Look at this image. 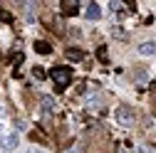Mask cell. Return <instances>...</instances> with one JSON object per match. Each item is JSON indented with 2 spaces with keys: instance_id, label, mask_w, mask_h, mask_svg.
I'll list each match as a JSON object with an SVG mask.
<instances>
[{
  "instance_id": "cell-6",
  "label": "cell",
  "mask_w": 156,
  "mask_h": 153,
  "mask_svg": "<svg viewBox=\"0 0 156 153\" xmlns=\"http://www.w3.org/2000/svg\"><path fill=\"white\" fill-rule=\"evenodd\" d=\"M60 8H62L65 15H77V12H80V5H77V0H62Z\"/></svg>"
},
{
  "instance_id": "cell-1",
  "label": "cell",
  "mask_w": 156,
  "mask_h": 153,
  "mask_svg": "<svg viewBox=\"0 0 156 153\" xmlns=\"http://www.w3.org/2000/svg\"><path fill=\"white\" fill-rule=\"evenodd\" d=\"M50 76H52V82L57 84V89H65L72 82V67H52Z\"/></svg>"
},
{
  "instance_id": "cell-16",
  "label": "cell",
  "mask_w": 156,
  "mask_h": 153,
  "mask_svg": "<svg viewBox=\"0 0 156 153\" xmlns=\"http://www.w3.org/2000/svg\"><path fill=\"white\" fill-rule=\"evenodd\" d=\"M109 10H112V12H116V10H119V3H116V0H114V3H109Z\"/></svg>"
},
{
  "instance_id": "cell-7",
  "label": "cell",
  "mask_w": 156,
  "mask_h": 153,
  "mask_svg": "<svg viewBox=\"0 0 156 153\" xmlns=\"http://www.w3.org/2000/svg\"><path fill=\"white\" fill-rule=\"evenodd\" d=\"M35 52H40V54H50V52H52V45L45 42V40H37V42H35Z\"/></svg>"
},
{
  "instance_id": "cell-11",
  "label": "cell",
  "mask_w": 156,
  "mask_h": 153,
  "mask_svg": "<svg viewBox=\"0 0 156 153\" xmlns=\"http://www.w3.org/2000/svg\"><path fill=\"white\" fill-rule=\"evenodd\" d=\"M131 76H134V82H146V72L144 69H134Z\"/></svg>"
},
{
  "instance_id": "cell-18",
  "label": "cell",
  "mask_w": 156,
  "mask_h": 153,
  "mask_svg": "<svg viewBox=\"0 0 156 153\" xmlns=\"http://www.w3.org/2000/svg\"><path fill=\"white\" fill-rule=\"evenodd\" d=\"M25 153H45V151H40V148H27Z\"/></svg>"
},
{
  "instance_id": "cell-3",
  "label": "cell",
  "mask_w": 156,
  "mask_h": 153,
  "mask_svg": "<svg viewBox=\"0 0 156 153\" xmlns=\"http://www.w3.org/2000/svg\"><path fill=\"white\" fill-rule=\"evenodd\" d=\"M17 141H20V138H17V133H5V136L0 138V146H3L5 151H15L17 148Z\"/></svg>"
},
{
  "instance_id": "cell-4",
  "label": "cell",
  "mask_w": 156,
  "mask_h": 153,
  "mask_svg": "<svg viewBox=\"0 0 156 153\" xmlns=\"http://www.w3.org/2000/svg\"><path fill=\"white\" fill-rule=\"evenodd\" d=\"M84 17H87V20H99V17H102V8L97 3H89L87 10H84Z\"/></svg>"
},
{
  "instance_id": "cell-5",
  "label": "cell",
  "mask_w": 156,
  "mask_h": 153,
  "mask_svg": "<svg viewBox=\"0 0 156 153\" xmlns=\"http://www.w3.org/2000/svg\"><path fill=\"white\" fill-rule=\"evenodd\" d=\"M40 106H42V114H45V116H50V114H55V109H57V101H55L52 97H42Z\"/></svg>"
},
{
  "instance_id": "cell-17",
  "label": "cell",
  "mask_w": 156,
  "mask_h": 153,
  "mask_svg": "<svg viewBox=\"0 0 156 153\" xmlns=\"http://www.w3.org/2000/svg\"><path fill=\"white\" fill-rule=\"evenodd\" d=\"M15 124H17V128H20V131H25V128H27V126H25V121H23V119H17V121H15Z\"/></svg>"
},
{
  "instance_id": "cell-2",
  "label": "cell",
  "mask_w": 156,
  "mask_h": 153,
  "mask_svg": "<svg viewBox=\"0 0 156 153\" xmlns=\"http://www.w3.org/2000/svg\"><path fill=\"white\" fill-rule=\"evenodd\" d=\"M114 119H116V124H119V126L129 128V126L134 124V111H131L129 106H119V109L114 111Z\"/></svg>"
},
{
  "instance_id": "cell-15",
  "label": "cell",
  "mask_w": 156,
  "mask_h": 153,
  "mask_svg": "<svg viewBox=\"0 0 156 153\" xmlns=\"http://www.w3.org/2000/svg\"><path fill=\"white\" fill-rule=\"evenodd\" d=\"M20 62H23V54H20V52H17V54L12 57V64H20Z\"/></svg>"
},
{
  "instance_id": "cell-8",
  "label": "cell",
  "mask_w": 156,
  "mask_h": 153,
  "mask_svg": "<svg viewBox=\"0 0 156 153\" xmlns=\"http://www.w3.org/2000/svg\"><path fill=\"white\" fill-rule=\"evenodd\" d=\"M154 52H156V45H154V42H141V45H139V54L149 57V54H154Z\"/></svg>"
},
{
  "instance_id": "cell-9",
  "label": "cell",
  "mask_w": 156,
  "mask_h": 153,
  "mask_svg": "<svg viewBox=\"0 0 156 153\" xmlns=\"http://www.w3.org/2000/svg\"><path fill=\"white\" fill-rule=\"evenodd\" d=\"M67 59H72V62H80V59H84V52H82V49H74V47H69V49H67Z\"/></svg>"
},
{
  "instance_id": "cell-10",
  "label": "cell",
  "mask_w": 156,
  "mask_h": 153,
  "mask_svg": "<svg viewBox=\"0 0 156 153\" xmlns=\"http://www.w3.org/2000/svg\"><path fill=\"white\" fill-rule=\"evenodd\" d=\"M97 59H99V62H109V54H107V47H97Z\"/></svg>"
},
{
  "instance_id": "cell-20",
  "label": "cell",
  "mask_w": 156,
  "mask_h": 153,
  "mask_svg": "<svg viewBox=\"0 0 156 153\" xmlns=\"http://www.w3.org/2000/svg\"><path fill=\"white\" fill-rule=\"evenodd\" d=\"M0 116H3V106H0Z\"/></svg>"
},
{
  "instance_id": "cell-21",
  "label": "cell",
  "mask_w": 156,
  "mask_h": 153,
  "mask_svg": "<svg viewBox=\"0 0 156 153\" xmlns=\"http://www.w3.org/2000/svg\"><path fill=\"white\" fill-rule=\"evenodd\" d=\"M0 133H3V124H0Z\"/></svg>"
},
{
  "instance_id": "cell-12",
  "label": "cell",
  "mask_w": 156,
  "mask_h": 153,
  "mask_svg": "<svg viewBox=\"0 0 156 153\" xmlns=\"http://www.w3.org/2000/svg\"><path fill=\"white\" fill-rule=\"evenodd\" d=\"M0 22H12V12H8V10H0Z\"/></svg>"
},
{
  "instance_id": "cell-14",
  "label": "cell",
  "mask_w": 156,
  "mask_h": 153,
  "mask_svg": "<svg viewBox=\"0 0 156 153\" xmlns=\"http://www.w3.org/2000/svg\"><path fill=\"white\" fill-rule=\"evenodd\" d=\"M99 104H102V101L97 99V97H94V99H89V109H99Z\"/></svg>"
},
{
  "instance_id": "cell-19",
  "label": "cell",
  "mask_w": 156,
  "mask_h": 153,
  "mask_svg": "<svg viewBox=\"0 0 156 153\" xmlns=\"http://www.w3.org/2000/svg\"><path fill=\"white\" fill-rule=\"evenodd\" d=\"M124 3H126V5H134V3H136V0H124Z\"/></svg>"
},
{
  "instance_id": "cell-13",
  "label": "cell",
  "mask_w": 156,
  "mask_h": 153,
  "mask_svg": "<svg viewBox=\"0 0 156 153\" xmlns=\"http://www.w3.org/2000/svg\"><path fill=\"white\" fill-rule=\"evenodd\" d=\"M32 74H35V79H45V76H47V74H45V69H40V67H35V69H32Z\"/></svg>"
}]
</instances>
